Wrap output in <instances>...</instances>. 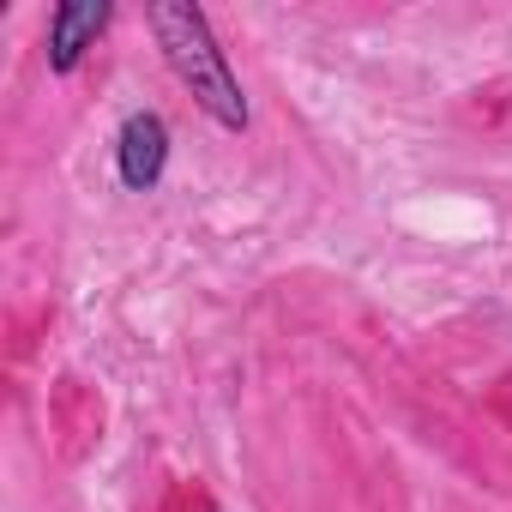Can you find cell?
<instances>
[{"mask_svg":"<svg viewBox=\"0 0 512 512\" xmlns=\"http://www.w3.org/2000/svg\"><path fill=\"white\" fill-rule=\"evenodd\" d=\"M151 31H157V49H163L169 73L181 79V91L223 133H247V91H241L229 55L217 49L211 19L193 7V0H157V7H151Z\"/></svg>","mask_w":512,"mask_h":512,"instance_id":"obj_1","label":"cell"},{"mask_svg":"<svg viewBox=\"0 0 512 512\" xmlns=\"http://www.w3.org/2000/svg\"><path fill=\"white\" fill-rule=\"evenodd\" d=\"M169 169V121L157 109H133L115 133V175L127 193H151Z\"/></svg>","mask_w":512,"mask_h":512,"instance_id":"obj_2","label":"cell"},{"mask_svg":"<svg viewBox=\"0 0 512 512\" xmlns=\"http://www.w3.org/2000/svg\"><path fill=\"white\" fill-rule=\"evenodd\" d=\"M109 19H115L109 0H61V7L49 13V37H43L49 73H73L97 49V37L109 31Z\"/></svg>","mask_w":512,"mask_h":512,"instance_id":"obj_3","label":"cell"}]
</instances>
